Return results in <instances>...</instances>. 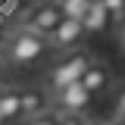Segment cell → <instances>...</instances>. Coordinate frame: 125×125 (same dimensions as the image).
<instances>
[{
	"label": "cell",
	"instance_id": "1",
	"mask_svg": "<svg viewBox=\"0 0 125 125\" xmlns=\"http://www.w3.org/2000/svg\"><path fill=\"white\" fill-rule=\"evenodd\" d=\"M0 56L10 62V66H16V69H34V66L47 62V56H50V41H47L44 34H38V31H28V28H22V25H16V28L6 31L3 53Z\"/></svg>",
	"mask_w": 125,
	"mask_h": 125
},
{
	"label": "cell",
	"instance_id": "2",
	"mask_svg": "<svg viewBox=\"0 0 125 125\" xmlns=\"http://www.w3.org/2000/svg\"><path fill=\"white\" fill-rule=\"evenodd\" d=\"M91 53L88 50H69V53H56L53 60H50V66L44 69V91L53 97L56 91H62V88H69V84H75V81H81V75H84V69L91 66Z\"/></svg>",
	"mask_w": 125,
	"mask_h": 125
},
{
	"label": "cell",
	"instance_id": "3",
	"mask_svg": "<svg viewBox=\"0 0 125 125\" xmlns=\"http://www.w3.org/2000/svg\"><path fill=\"white\" fill-rule=\"evenodd\" d=\"M62 22V10L56 0H34L28 10L22 13V19H19V25L28 31H38V34H44V38H50L53 31L60 28Z\"/></svg>",
	"mask_w": 125,
	"mask_h": 125
},
{
	"label": "cell",
	"instance_id": "4",
	"mask_svg": "<svg viewBox=\"0 0 125 125\" xmlns=\"http://www.w3.org/2000/svg\"><path fill=\"white\" fill-rule=\"evenodd\" d=\"M91 100H94V97L84 91L78 81L53 94V106L60 109L62 116H84V113H88V106H91Z\"/></svg>",
	"mask_w": 125,
	"mask_h": 125
},
{
	"label": "cell",
	"instance_id": "5",
	"mask_svg": "<svg viewBox=\"0 0 125 125\" xmlns=\"http://www.w3.org/2000/svg\"><path fill=\"white\" fill-rule=\"evenodd\" d=\"M19 100H22V116H25V122L34 119V116L50 113V103H53V97L44 91V84H25V88H19Z\"/></svg>",
	"mask_w": 125,
	"mask_h": 125
},
{
	"label": "cell",
	"instance_id": "6",
	"mask_svg": "<svg viewBox=\"0 0 125 125\" xmlns=\"http://www.w3.org/2000/svg\"><path fill=\"white\" fill-rule=\"evenodd\" d=\"M88 34H84V28H81V22H75V19H62L60 28L53 31L47 41H50V50H81V41H84Z\"/></svg>",
	"mask_w": 125,
	"mask_h": 125
},
{
	"label": "cell",
	"instance_id": "7",
	"mask_svg": "<svg viewBox=\"0 0 125 125\" xmlns=\"http://www.w3.org/2000/svg\"><path fill=\"white\" fill-rule=\"evenodd\" d=\"M78 84L91 94V97H100V94H106L109 88H113V72H109L106 62L91 60V66L84 69V75H81V81H78Z\"/></svg>",
	"mask_w": 125,
	"mask_h": 125
},
{
	"label": "cell",
	"instance_id": "8",
	"mask_svg": "<svg viewBox=\"0 0 125 125\" xmlns=\"http://www.w3.org/2000/svg\"><path fill=\"white\" fill-rule=\"evenodd\" d=\"M113 25H116V19L109 16V10L100 3V0H94L91 6H88V13L81 16V28H84V34H106Z\"/></svg>",
	"mask_w": 125,
	"mask_h": 125
},
{
	"label": "cell",
	"instance_id": "9",
	"mask_svg": "<svg viewBox=\"0 0 125 125\" xmlns=\"http://www.w3.org/2000/svg\"><path fill=\"white\" fill-rule=\"evenodd\" d=\"M0 119H3V125L25 122V116H22V100H19V88H3V91H0Z\"/></svg>",
	"mask_w": 125,
	"mask_h": 125
},
{
	"label": "cell",
	"instance_id": "10",
	"mask_svg": "<svg viewBox=\"0 0 125 125\" xmlns=\"http://www.w3.org/2000/svg\"><path fill=\"white\" fill-rule=\"evenodd\" d=\"M62 10V19H75V22H81V16L88 13V6H91L94 0H56Z\"/></svg>",
	"mask_w": 125,
	"mask_h": 125
},
{
	"label": "cell",
	"instance_id": "11",
	"mask_svg": "<svg viewBox=\"0 0 125 125\" xmlns=\"http://www.w3.org/2000/svg\"><path fill=\"white\" fill-rule=\"evenodd\" d=\"M100 3H103V6L109 10V16H113L116 22H119V19L125 16V0H100Z\"/></svg>",
	"mask_w": 125,
	"mask_h": 125
},
{
	"label": "cell",
	"instance_id": "12",
	"mask_svg": "<svg viewBox=\"0 0 125 125\" xmlns=\"http://www.w3.org/2000/svg\"><path fill=\"white\" fill-rule=\"evenodd\" d=\"M22 125H60V116L50 109V113H44V116H34V119H28V122H22Z\"/></svg>",
	"mask_w": 125,
	"mask_h": 125
},
{
	"label": "cell",
	"instance_id": "13",
	"mask_svg": "<svg viewBox=\"0 0 125 125\" xmlns=\"http://www.w3.org/2000/svg\"><path fill=\"white\" fill-rule=\"evenodd\" d=\"M113 119H125V88H119V94H116V113H113Z\"/></svg>",
	"mask_w": 125,
	"mask_h": 125
},
{
	"label": "cell",
	"instance_id": "14",
	"mask_svg": "<svg viewBox=\"0 0 125 125\" xmlns=\"http://www.w3.org/2000/svg\"><path fill=\"white\" fill-rule=\"evenodd\" d=\"M116 25H119V44H122V41H125V16L116 22Z\"/></svg>",
	"mask_w": 125,
	"mask_h": 125
},
{
	"label": "cell",
	"instance_id": "15",
	"mask_svg": "<svg viewBox=\"0 0 125 125\" xmlns=\"http://www.w3.org/2000/svg\"><path fill=\"white\" fill-rule=\"evenodd\" d=\"M0 69H3V56H0Z\"/></svg>",
	"mask_w": 125,
	"mask_h": 125
},
{
	"label": "cell",
	"instance_id": "16",
	"mask_svg": "<svg viewBox=\"0 0 125 125\" xmlns=\"http://www.w3.org/2000/svg\"><path fill=\"white\" fill-rule=\"evenodd\" d=\"M122 50H125V41H122Z\"/></svg>",
	"mask_w": 125,
	"mask_h": 125
}]
</instances>
